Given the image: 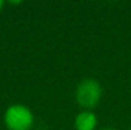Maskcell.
<instances>
[{"instance_id":"5b68a950","label":"cell","mask_w":131,"mask_h":130,"mask_svg":"<svg viewBox=\"0 0 131 130\" xmlns=\"http://www.w3.org/2000/svg\"><path fill=\"white\" fill-rule=\"evenodd\" d=\"M103 130H115V129H103Z\"/></svg>"},{"instance_id":"7a4b0ae2","label":"cell","mask_w":131,"mask_h":130,"mask_svg":"<svg viewBox=\"0 0 131 130\" xmlns=\"http://www.w3.org/2000/svg\"><path fill=\"white\" fill-rule=\"evenodd\" d=\"M102 97V88L101 84L94 79L83 81L77 89V101L80 106L85 108H92L97 106Z\"/></svg>"},{"instance_id":"3957f363","label":"cell","mask_w":131,"mask_h":130,"mask_svg":"<svg viewBox=\"0 0 131 130\" xmlns=\"http://www.w3.org/2000/svg\"><path fill=\"white\" fill-rule=\"evenodd\" d=\"M97 125V117L93 112L83 111L75 119V128L77 130H94Z\"/></svg>"},{"instance_id":"8992f818","label":"cell","mask_w":131,"mask_h":130,"mask_svg":"<svg viewBox=\"0 0 131 130\" xmlns=\"http://www.w3.org/2000/svg\"><path fill=\"white\" fill-rule=\"evenodd\" d=\"M130 130H131V129H130Z\"/></svg>"},{"instance_id":"6da1fadb","label":"cell","mask_w":131,"mask_h":130,"mask_svg":"<svg viewBox=\"0 0 131 130\" xmlns=\"http://www.w3.org/2000/svg\"><path fill=\"white\" fill-rule=\"evenodd\" d=\"M5 124L9 130H29L33 125V115L28 107L13 105L5 112Z\"/></svg>"},{"instance_id":"277c9868","label":"cell","mask_w":131,"mask_h":130,"mask_svg":"<svg viewBox=\"0 0 131 130\" xmlns=\"http://www.w3.org/2000/svg\"><path fill=\"white\" fill-rule=\"evenodd\" d=\"M3 4H4V3H3V1H0V10H1V8H3Z\"/></svg>"}]
</instances>
